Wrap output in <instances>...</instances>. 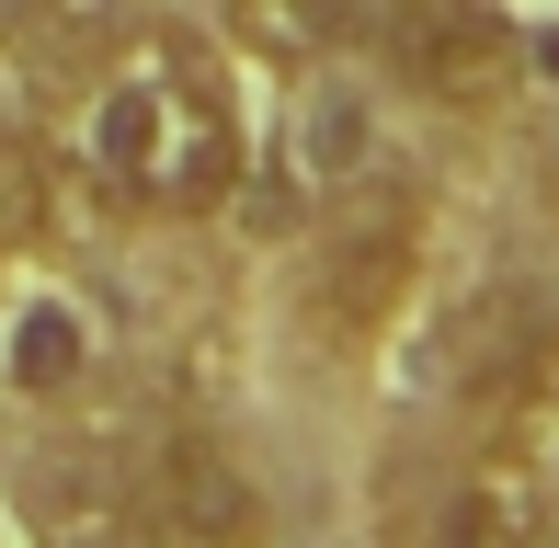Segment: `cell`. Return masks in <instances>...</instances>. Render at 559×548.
Masks as SVG:
<instances>
[{
	"mask_svg": "<svg viewBox=\"0 0 559 548\" xmlns=\"http://www.w3.org/2000/svg\"><path fill=\"white\" fill-rule=\"evenodd\" d=\"M377 12H389V0H240V35L274 46V58H332V46L366 35Z\"/></svg>",
	"mask_w": 559,
	"mask_h": 548,
	"instance_id": "obj_5",
	"label": "cell"
},
{
	"mask_svg": "<svg viewBox=\"0 0 559 548\" xmlns=\"http://www.w3.org/2000/svg\"><path fill=\"white\" fill-rule=\"evenodd\" d=\"M69 171L115 217H217L251 171V127H240L228 69L171 23L104 46L92 81L69 92Z\"/></svg>",
	"mask_w": 559,
	"mask_h": 548,
	"instance_id": "obj_1",
	"label": "cell"
},
{
	"mask_svg": "<svg viewBox=\"0 0 559 548\" xmlns=\"http://www.w3.org/2000/svg\"><path fill=\"white\" fill-rule=\"evenodd\" d=\"M377 35H389L400 81H423L435 104H502V92H514V58H525L502 0H389Z\"/></svg>",
	"mask_w": 559,
	"mask_h": 548,
	"instance_id": "obj_2",
	"label": "cell"
},
{
	"mask_svg": "<svg viewBox=\"0 0 559 548\" xmlns=\"http://www.w3.org/2000/svg\"><path fill=\"white\" fill-rule=\"evenodd\" d=\"M537 526H548V503H537V480L514 457L468 468V491L445 503V548H537Z\"/></svg>",
	"mask_w": 559,
	"mask_h": 548,
	"instance_id": "obj_3",
	"label": "cell"
},
{
	"mask_svg": "<svg viewBox=\"0 0 559 548\" xmlns=\"http://www.w3.org/2000/svg\"><path fill=\"white\" fill-rule=\"evenodd\" d=\"M0 366H12V389H69L92 366V320L58 309V297H23V309L0 320Z\"/></svg>",
	"mask_w": 559,
	"mask_h": 548,
	"instance_id": "obj_4",
	"label": "cell"
}]
</instances>
